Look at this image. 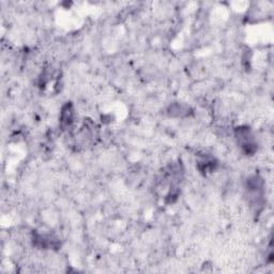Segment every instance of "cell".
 <instances>
[{
  "instance_id": "obj_1",
  "label": "cell",
  "mask_w": 274,
  "mask_h": 274,
  "mask_svg": "<svg viewBox=\"0 0 274 274\" xmlns=\"http://www.w3.org/2000/svg\"><path fill=\"white\" fill-rule=\"evenodd\" d=\"M236 138L238 140V144L240 145L242 150H243L246 154H253L256 151V143L249 128L241 126V128L237 129Z\"/></svg>"
},
{
  "instance_id": "obj_2",
  "label": "cell",
  "mask_w": 274,
  "mask_h": 274,
  "mask_svg": "<svg viewBox=\"0 0 274 274\" xmlns=\"http://www.w3.org/2000/svg\"><path fill=\"white\" fill-rule=\"evenodd\" d=\"M73 119V109L72 105L68 104L67 106L63 107L61 112V123L66 125H70L72 123Z\"/></svg>"
}]
</instances>
